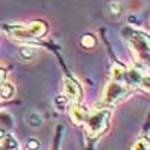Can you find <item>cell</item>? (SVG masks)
Listing matches in <instances>:
<instances>
[{
  "label": "cell",
  "instance_id": "1",
  "mask_svg": "<svg viewBox=\"0 0 150 150\" xmlns=\"http://www.w3.org/2000/svg\"><path fill=\"white\" fill-rule=\"evenodd\" d=\"M108 120H110V110L96 108L93 111H89V114H87L83 125H86L87 134L93 138V137L101 135L107 129Z\"/></svg>",
  "mask_w": 150,
  "mask_h": 150
},
{
  "label": "cell",
  "instance_id": "2",
  "mask_svg": "<svg viewBox=\"0 0 150 150\" xmlns=\"http://www.w3.org/2000/svg\"><path fill=\"white\" fill-rule=\"evenodd\" d=\"M5 30L15 39H32V38H41L47 32V26L42 21H35L27 26H5Z\"/></svg>",
  "mask_w": 150,
  "mask_h": 150
},
{
  "label": "cell",
  "instance_id": "3",
  "mask_svg": "<svg viewBox=\"0 0 150 150\" xmlns=\"http://www.w3.org/2000/svg\"><path fill=\"white\" fill-rule=\"evenodd\" d=\"M111 75H112V81H117L123 86H141L143 80L147 77L146 74H141V71L138 69H126L120 65H114L111 69Z\"/></svg>",
  "mask_w": 150,
  "mask_h": 150
},
{
  "label": "cell",
  "instance_id": "4",
  "mask_svg": "<svg viewBox=\"0 0 150 150\" xmlns=\"http://www.w3.org/2000/svg\"><path fill=\"white\" fill-rule=\"evenodd\" d=\"M125 33H128V41L131 45V50L135 53V56L138 57L141 62H147L149 59V39L144 33L138 32H131V30H123Z\"/></svg>",
  "mask_w": 150,
  "mask_h": 150
},
{
  "label": "cell",
  "instance_id": "5",
  "mask_svg": "<svg viewBox=\"0 0 150 150\" xmlns=\"http://www.w3.org/2000/svg\"><path fill=\"white\" fill-rule=\"evenodd\" d=\"M129 96V89L126 86H123L117 81H111L107 87H105V92H104V104L112 105V104H117L123 99H126Z\"/></svg>",
  "mask_w": 150,
  "mask_h": 150
},
{
  "label": "cell",
  "instance_id": "6",
  "mask_svg": "<svg viewBox=\"0 0 150 150\" xmlns=\"http://www.w3.org/2000/svg\"><path fill=\"white\" fill-rule=\"evenodd\" d=\"M63 89H65L66 99H71V101H74V102H78L80 99H81V89H80V86L75 83L74 80L65 78Z\"/></svg>",
  "mask_w": 150,
  "mask_h": 150
},
{
  "label": "cell",
  "instance_id": "7",
  "mask_svg": "<svg viewBox=\"0 0 150 150\" xmlns=\"http://www.w3.org/2000/svg\"><path fill=\"white\" fill-rule=\"evenodd\" d=\"M69 114H71V119L74 120V123L83 125L84 120H86V117H87V114H89V110H86V107H81L77 102H74L72 107H71Z\"/></svg>",
  "mask_w": 150,
  "mask_h": 150
},
{
  "label": "cell",
  "instance_id": "8",
  "mask_svg": "<svg viewBox=\"0 0 150 150\" xmlns=\"http://www.w3.org/2000/svg\"><path fill=\"white\" fill-rule=\"evenodd\" d=\"M14 95H15V87L11 83L3 81L2 84H0V98L2 99H11Z\"/></svg>",
  "mask_w": 150,
  "mask_h": 150
},
{
  "label": "cell",
  "instance_id": "9",
  "mask_svg": "<svg viewBox=\"0 0 150 150\" xmlns=\"http://www.w3.org/2000/svg\"><path fill=\"white\" fill-rule=\"evenodd\" d=\"M3 147H6V149H20V143L15 140V137L14 135H11L9 132H6L5 134V137H3Z\"/></svg>",
  "mask_w": 150,
  "mask_h": 150
},
{
  "label": "cell",
  "instance_id": "10",
  "mask_svg": "<svg viewBox=\"0 0 150 150\" xmlns=\"http://www.w3.org/2000/svg\"><path fill=\"white\" fill-rule=\"evenodd\" d=\"M20 54H21V57L23 59H26V60H32V59H35L36 56H38V50L35 48V47H21L20 48Z\"/></svg>",
  "mask_w": 150,
  "mask_h": 150
},
{
  "label": "cell",
  "instance_id": "11",
  "mask_svg": "<svg viewBox=\"0 0 150 150\" xmlns=\"http://www.w3.org/2000/svg\"><path fill=\"white\" fill-rule=\"evenodd\" d=\"M81 44H83V47H86V48H93V47L96 45V39H95L93 35H86V36H83Z\"/></svg>",
  "mask_w": 150,
  "mask_h": 150
},
{
  "label": "cell",
  "instance_id": "12",
  "mask_svg": "<svg viewBox=\"0 0 150 150\" xmlns=\"http://www.w3.org/2000/svg\"><path fill=\"white\" fill-rule=\"evenodd\" d=\"M42 120H44L42 116L38 114V112H33V114H30V117H29V123L32 125V126H41Z\"/></svg>",
  "mask_w": 150,
  "mask_h": 150
},
{
  "label": "cell",
  "instance_id": "13",
  "mask_svg": "<svg viewBox=\"0 0 150 150\" xmlns=\"http://www.w3.org/2000/svg\"><path fill=\"white\" fill-rule=\"evenodd\" d=\"M110 12L112 15H116V17H119L120 14H122V6H120V3L119 2H112V3H110Z\"/></svg>",
  "mask_w": 150,
  "mask_h": 150
},
{
  "label": "cell",
  "instance_id": "14",
  "mask_svg": "<svg viewBox=\"0 0 150 150\" xmlns=\"http://www.w3.org/2000/svg\"><path fill=\"white\" fill-rule=\"evenodd\" d=\"M132 149L134 150H137V149H144V150H149L150 149V144H149V140H146V138H141V140H138L134 146H132Z\"/></svg>",
  "mask_w": 150,
  "mask_h": 150
},
{
  "label": "cell",
  "instance_id": "15",
  "mask_svg": "<svg viewBox=\"0 0 150 150\" xmlns=\"http://www.w3.org/2000/svg\"><path fill=\"white\" fill-rule=\"evenodd\" d=\"M39 141L38 140H29L27 141V149H39Z\"/></svg>",
  "mask_w": 150,
  "mask_h": 150
},
{
  "label": "cell",
  "instance_id": "16",
  "mask_svg": "<svg viewBox=\"0 0 150 150\" xmlns=\"http://www.w3.org/2000/svg\"><path fill=\"white\" fill-rule=\"evenodd\" d=\"M5 77H6V72H5L3 69H0V84L5 81Z\"/></svg>",
  "mask_w": 150,
  "mask_h": 150
}]
</instances>
